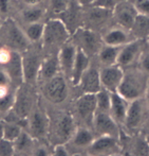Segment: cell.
I'll list each match as a JSON object with an SVG mask.
<instances>
[{
  "label": "cell",
  "mask_w": 149,
  "mask_h": 156,
  "mask_svg": "<svg viewBox=\"0 0 149 156\" xmlns=\"http://www.w3.org/2000/svg\"><path fill=\"white\" fill-rule=\"evenodd\" d=\"M147 84L148 81L146 78H144V72H124V78L117 91L130 102L143 97L147 88Z\"/></svg>",
  "instance_id": "6da1fadb"
},
{
  "label": "cell",
  "mask_w": 149,
  "mask_h": 156,
  "mask_svg": "<svg viewBox=\"0 0 149 156\" xmlns=\"http://www.w3.org/2000/svg\"><path fill=\"white\" fill-rule=\"evenodd\" d=\"M69 29L60 19L49 20L43 27L42 39L47 45H59L68 41L70 36Z\"/></svg>",
  "instance_id": "7a4b0ae2"
},
{
  "label": "cell",
  "mask_w": 149,
  "mask_h": 156,
  "mask_svg": "<svg viewBox=\"0 0 149 156\" xmlns=\"http://www.w3.org/2000/svg\"><path fill=\"white\" fill-rule=\"evenodd\" d=\"M100 76L102 87L113 93V91L117 90L120 82L124 78V70L119 64L105 66L102 71H100Z\"/></svg>",
  "instance_id": "3957f363"
},
{
  "label": "cell",
  "mask_w": 149,
  "mask_h": 156,
  "mask_svg": "<svg viewBox=\"0 0 149 156\" xmlns=\"http://www.w3.org/2000/svg\"><path fill=\"white\" fill-rule=\"evenodd\" d=\"M112 12L114 15L115 21L119 23L120 27L131 30L137 16V12L132 2L120 1L115 4Z\"/></svg>",
  "instance_id": "277c9868"
},
{
  "label": "cell",
  "mask_w": 149,
  "mask_h": 156,
  "mask_svg": "<svg viewBox=\"0 0 149 156\" xmlns=\"http://www.w3.org/2000/svg\"><path fill=\"white\" fill-rule=\"evenodd\" d=\"M145 106L146 103H144L143 98L130 101L128 109H127L126 118L124 121V124L128 129H134L142 124L144 115H145Z\"/></svg>",
  "instance_id": "5b68a950"
},
{
  "label": "cell",
  "mask_w": 149,
  "mask_h": 156,
  "mask_svg": "<svg viewBox=\"0 0 149 156\" xmlns=\"http://www.w3.org/2000/svg\"><path fill=\"white\" fill-rule=\"evenodd\" d=\"M45 94L50 101L54 103H60L67 97V84L63 76L56 74L50 79L45 88Z\"/></svg>",
  "instance_id": "8992f818"
},
{
  "label": "cell",
  "mask_w": 149,
  "mask_h": 156,
  "mask_svg": "<svg viewBox=\"0 0 149 156\" xmlns=\"http://www.w3.org/2000/svg\"><path fill=\"white\" fill-rule=\"evenodd\" d=\"M93 124L95 131L100 135H109L117 137L119 134L117 123L114 121L109 113L96 112L93 117Z\"/></svg>",
  "instance_id": "52a82bcc"
},
{
  "label": "cell",
  "mask_w": 149,
  "mask_h": 156,
  "mask_svg": "<svg viewBox=\"0 0 149 156\" xmlns=\"http://www.w3.org/2000/svg\"><path fill=\"white\" fill-rule=\"evenodd\" d=\"M6 73L10 81H12L16 86L21 85L25 81L23 79V68H22V56L17 51H12L8 53L6 60Z\"/></svg>",
  "instance_id": "ba28073f"
},
{
  "label": "cell",
  "mask_w": 149,
  "mask_h": 156,
  "mask_svg": "<svg viewBox=\"0 0 149 156\" xmlns=\"http://www.w3.org/2000/svg\"><path fill=\"white\" fill-rule=\"evenodd\" d=\"M78 85L84 94H96L102 88L100 71L96 68L89 66L86 71L83 73Z\"/></svg>",
  "instance_id": "9c48e42d"
},
{
  "label": "cell",
  "mask_w": 149,
  "mask_h": 156,
  "mask_svg": "<svg viewBox=\"0 0 149 156\" xmlns=\"http://www.w3.org/2000/svg\"><path fill=\"white\" fill-rule=\"evenodd\" d=\"M129 103L130 102L126 100L124 97L120 96L117 91L111 93V103L109 114L117 124H124Z\"/></svg>",
  "instance_id": "30bf717a"
},
{
  "label": "cell",
  "mask_w": 149,
  "mask_h": 156,
  "mask_svg": "<svg viewBox=\"0 0 149 156\" xmlns=\"http://www.w3.org/2000/svg\"><path fill=\"white\" fill-rule=\"evenodd\" d=\"M76 48L77 47H75L74 44L70 43V41H66L65 44H63L59 54H58L60 70L68 76L72 74L76 56Z\"/></svg>",
  "instance_id": "8fae6325"
},
{
  "label": "cell",
  "mask_w": 149,
  "mask_h": 156,
  "mask_svg": "<svg viewBox=\"0 0 149 156\" xmlns=\"http://www.w3.org/2000/svg\"><path fill=\"white\" fill-rule=\"evenodd\" d=\"M76 111L78 115L86 120H93L96 113V97L95 94H84L76 101Z\"/></svg>",
  "instance_id": "7c38bea8"
},
{
  "label": "cell",
  "mask_w": 149,
  "mask_h": 156,
  "mask_svg": "<svg viewBox=\"0 0 149 156\" xmlns=\"http://www.w3.org/2000/svg\"><path fill=\"white\" fill-rule=\"evenodd\" d=\"M117 150V139L114 136L100 135L97 139H94L89 146V151L92 154H110Z\"/></svg>",
  "instance_id": "4fadbf2b"
},
{
  "label": "cell",
  "mask_w": 149,
  "mask_h": 156,
  "mask_svg": "<svg viewBox=\"0 0 149 156\" xmlns=\"http://www.w3.org/2000/svg\"><path fill=\"white\" fill-rule=\"evenodd\" d=\"M140 50H141V44L140 39H133L128 44L122 46L120 51L117 58V64L123 66H129L135 61V58L140 56Z\"/></svg>",
  "instance_id": "5bb4252c"
},
{
  "label": "cell",
  "mask_w": 149,
  "mask_h": 156,
  "mask_svg": "<svg viewBox=\"0 0 149 156\" xmlns=\"http://www.w3.org/2000/svg\"><path fill=\"white\" fill-rule=\"evenodd\" d=\"M128 29H125L123 27L114 28L110 30L108 33L104 35V43L106 45L110 46H124L128 44L129 41H133L132 35L128 32Z\"/></svg>",
  "instance_id": "9a60e30c"
},
{
  "label": "cell",
  "mask_w": 149,
  "mask_h": 156,
  "mask_svg": "<svg viewBox=\"0 0 149 156\" xmlns=\"http://www.w3.org/2000/svg\"><path fill=\"white\" fill-rule=\"evenodd\" d=\"M88 67H89L88 54L82 48L77 47L76 48L75 62H74L73 70H72V74H71L72 83L74 85H78V82H80L83 73L86 71Z\"/></svg>",
  "instance_id": "2e32d148"
},
{
  "label": "cell",
  "mask_w": 149,
  "mask_h": 156,
  "mask_svg": "<svg viewBox=\"0 0 149 156\" xmlns=\"http://www.w3.org/2000/svg\"><path fill=\"white\" fill-rule=\"evenodd\" d=\"M40 62L38 56L33 54H27L22 56V68H23V79L25 81L31 82L36 76H38V72L40 69Z\"/></svg>",
  "instance_id": "e0dca14e"
},
{
  "label": "cell",
  "mask_w": 149,
  "mask_h": 156,
  "mask_svg": "<svg viewBox=\"0 0 149 156\" xmlns=\"http://www.w3.org/2000/svg\"><path fill=\"white\" fill-rule=\"evenodd\" d=\"M6 38L10 45L15 49H25L29 44V38L25 35L15 23H11L8 26Z\"/></svg>",
  "instance_id": "ac0fdd59"
},
{
  "label": "cell",
  "mask_w": 149,
  "mask_h": 156,
  "mask_svg": "<svg viewBox=\"0 0 149 156\" xmlns=\"http://www.w3.org/2000/svg\"><path fill=\"white\" fill-rule=\"evenodd\" d=\"M76 36L80 41V48H82L86 53L95 52L98 49V39L92 31L87 29H80L76 32Z\"/></svg>",
  "instance_id": "d6986e66"
},
{
  "label": "cell",
  "mask_w": 149,
  "mask_h": 156,
  "mask_svg": "<svg viewBox=\"0 0 149 156\" xmlns=\"http://www.w3.org/2000/svg\"><path fill=\"white\" fill-rule=\"evenodd\" d=\"M59 67V61L58 56H50L48 60L40 65V69L38 72V76L42 80H50L57 74Z\"/></svg>",
  "instance_id": "ffe728a7"
},
{
  "label": "cell",
  "mask_w": 149,
  "mask_h": 156,
  "mask_svg": "<svg viewBox=\"0 0 149 156\" xmlns=\"http://www.w3.org/2000/svg\"><path fill=\"white\" fill-rule=\"evenodd\" d=\"M122 46H110L106 45L100 50V60L105 66L117 64V58Z\"/></svg>",
  "instance_id": "44dd1931"
},
{
  "label": "cell",
  "mask_w": 149,
  "mask_h": 156,
  "mask_svg": "<svg viewBox=\"0 0 149 156\" xmlns=\"http://www.w3.org/2000/svg\"><path fill=\"white\" fill-rule=\"evenodd\" d=\"M131 31L137 38H144L149 35V17L137 14Z\"/></svg>",
  "instance_id": "7402d4cb"
},
{
  "label": "cell",
  "mask_w": 149,
  "mask_h": 156,
  "mask_svg": "<svg viewBox=\"0 0 149 156\" xmlns=\"http://www.w3.org/2000/svg\"><path fill=\"white\" fill-rule=\"evenodd\" d=\"M74 132V122L70 115H65L60 119L57 126V135L60 139L67 140L73 136Z\"/></svg>",
  "instance_id": "603a6c76"
},
{
  "label": "cell",
  "mask_w": 149,
  "mask_h": 156,
  "mask_svg": "<svg viewBox=\"0 0 149 156\" xmlns=\"http://www.w3.org/2000/svg\"><path fill=\"white\" fill-rule=\"evenodd\" d=\"M96 97V112H103V113H109L111 103V91L108 89L102 88L95 94Z\"/></svg>",
  "instance_id": "cb8c5ba5"
},
{
  "label": "cell",
  "mask_w": 149,
  "mask_h": 156,
  "mask_svg": "<svg viewBox=\"0 0 149 156\" xmlns=\"http://www.w3.org/2000/svg\"><path fill=\"white\" fill-rule=\"evenodd\" d=\"M94 136L88 129L80 127L76 129L75 134H73V142L76 147H89L93 142Z\"/></svg>",
  "instance_id": "d4e9b609"
},
{
  "label": "cell",
  "mask_w": 149,
  "mask_h": 156,
  "mask_svg": "<svg viewBox=\"0 0 149 156\" xmlns=\"http://www.w3.org/2000/svg\"><path fill=\"white\" fill-rule=\"evenodd\" d=\"M31 131L35 136H43L47 131V121L45 116L41 113L37 112L33 115L32 121H31Z\"/></svg>",
  "instance_id": "484cf974"
},
{
  "label": "cell",
  "mask_w": 149,
  "mask_h": 156,
  "mask_svg": "<svg viewBox=\"0 0 149 156\" xmlns=\"http://www.w3.org/2000/svg\"><path fill=\"white\" fill-rule=\"evenodd\" d=\"M112 10H107V9L96 8V6H91V10L88 13V17L91 23H104L108 18L109 14H111Z\"/></svg>",
  "instance_id": "4316f807"
},
{
  "label": "cell",
  "mask_w": 149,
  "mask_h": 156,
  "mask_svg": "<svg viewBox=\"0 0 149 156\" xmlns=\"http://www.w3.org/2000/svg\"><path fill=\"white\" fill-rule=\"evenodd\" d=\"M13 142H14L15 152H25L32 146V139H31L30 135L22 131Z\"/></svg>",
  "instance_id": "83f0119b"
},
{
  "label": "cell",
  "mask_w": 149,
  "mask_h": 156,
  "mask_svg": "<svg viewBox=\"0 0 149 156\" xmlns=\"http://www.w3.org/2000/svg\"><path fill=\"white\" fill-rule=\"evenodd\" d=\"M43 27H45V25H42V23H31L29 27H28L25 35H27V37L30 41H38L39 39L42 38Z\"/></svg>",
  "instance_id": "f1b7e54d"
},
{
  "label": "cell",
  "mask_w": 149,
  "mask_h": 156,
  "mask_svg": "<svg viewBox=\"0 0 149 156\" xmlns=\"http://www.w3.org/2000/svg\"><path fill=\"white\" fill-rule=\"evenodd\" d=\"M21 127L17 124H4V131H3V138L8 139L11 141H14L19 134L21 133Z\"/></svg>",
  "instance_id": "f546056e"
},
{
  "label": "cell",
  "mask_w": 149,
  "mask_h": 156,
  "mask_svg": "<svg viewBox=\"0 0 149 156\" xmlns=\"http://www.w3.org/2000/svg\"><path fill=\"white\" fill-rule=\"evenodd\" d=\"M23 19L30 23H38V20L42 16V10L39 8H31L23 12Z\"/></svg>",
  "instance_id": "4dcf8cb0"
},
{
  "label": "cell",
  "mask_w": 149,
  "mask_h": 156,
  "mask_svg": "<svg viewBox=\"0 0 149 156\" xmlns=\"http://www.w3.org/2000/svg\"><path fill=\"white\" fill-rule=\"evenodd\" d=\"M15 154L14 142L5 138L0 139V156H11Z\"/></svg>",
  "instance_id": "1f68e13d"
},
{
  "label": "cell",
  "mask_w": 149,
  "mask_h": 156,
  "mask_svg": "<svg viewBox=\"0 0 149 156\" xmlns=\"http://www.w3.org/2000/svg\"><path fill=\"white\" fill-rule=\"evenodd\" d=\"M133 150L137 155H149V144L145 138H139L135 140Z\"/></svg>",
  "instance_id": "d6a6232c"
},
{
  "label": "cell",
  "mask_w": 149,
  "mask_h": 156,
  "mask_svg": "<svg viewBox=\"0 0 149 156\" xmlns=\"http://www.w3.org/2000/svg\"><path fill=\"white\" fill-rule=\"evenodd\" d=\"M14 97L11 94H0V111L5 112L8 111L14 105Z\"/></svg>",
  "instance_id": "836d02e7"
},
{
  "label": "cell",
  "mask_w": 149,
  "mask_h": 156,
  "mask_svg": "<svg viewBox=\"0 0 149 156\" xmlns=\"http://www.w3.org/2000/svg\"><path fill=\"white\" fill-rule=\"evenodd\" d=\"M50 5L54 13L63 14L69 8V0H50Z\"/></svg>",
  "instance_id": "e575fe53"
},
{
  "label": "cell",
  "mask_w": 149,
  "mask_h": 156,
  "mask_svg": "<svg viewBox=\"0 0 149 156\" xmlns=\"http://www.w3.org/2000/svg\"><path fill=\"white\" fill-rule=\"evenodd\" d=\"M132 3L137 14L149 17V0H133Z\"/></svg>",
  "instance_id": "d590c367"
},
{
  "label": "cell",
  "mask_w": 149,
  "mask_h": 156,
  "mask_svg": "<svg viewBox=\"0 0 149 156\" xmlns=\"http://www.w3.org/2000/svg\"><path fill=\"white\" fill-rule=\"evenodd\" d=\"M115 4H117V0H93L91 2V6L107 9V10H113Z\"/></svg>",
  "instance_id": "8d00e7d4"
},
{
  "label": "cell",
  "mask_w": 149,
  "mask_h": 156,
  "mask_svg": "<svg viewBox=\"0 0 149 156\" xmlns=\"http://www.w3.org/2000/svg\"><path fill=\"white\" fill-rule=\"evenodd\" d=\"M141 68L146 73H149V53L141 55Z\"/></svg>",
  "instance_id": "74e56055"
},
{
  "label": "cell",
  "mask_w": 149,
  "mask_h": 156,
  "mask_svg": "<svg viewBox=\"0 0 149 156\" xmlns=\"http://www.w3.org/2000/svg\"><path fill=\"white\" fill-rule=\"evenodd\" d=\"M68 154H69V152L63 144H57L54 149V155L56 156H67Z\"/></svg>",
  "instance_id": "f35d334b"
},
{
  "label": "cell",
  "mask_w": 149,
  "mask_h": 156,
  "mask_svg": "<svg viewBox=\"0 0 149 156\" xmlns=\"http://www.w3.org/2000/svg\"><path fill=\"white\" fill-rule=\"evenodd\" d=\"M8 81H10V78H8V73L0 71V86H5L8 83Z\"/></svg>",
  "instance_id": "ab89813d"
},
{
  "label": "cell",
  "mask_w": 149,
  "mask_h": 156,
  "mask_svg": "<svg viewBox=\"0 0 149 156\" xmlns=\"http://www.w3.org/2000/svg\"><path fill=\"white\" fill-rule=\"evenodd\" d=\"M8 10V0H0V12L5 13Z\"/></svg>",
  "instance_id": "60d3db41"
},
{
  "label": "cell",
  "mask_w": 149,
  "mask_h": 156,
  "mask_svg": "<svg viewBox=\"0 0 149 156\" xmlns=\"http://www.w3.org/2000/svg\"><path fill=\"white\" fill-rule=\"evenodd\" d=\"M145 97H146V105H147V108L149 109V83L147 84V88L145 91Z\"/></svg>",
  "instance_id": "b9f144b4"
},
{
  "label": "cell",
  "mask_w": 149,
  "mask_h": 156,
  "mask_svg": "<svg viewBox=\"0 0 149 156\" xmlns=\"http://www.w3.org/2000/svg\"><path fill=\"white\" fill-rule=\"evenodd\" d=\"M4 124H5V122H3V121H1V120H0V139H1V138H3Z\"/></svg>",
  "instance_id": "7bdbcfd3"
},
{
  "label": "cell",
  "mask_w": 149,
  "mask_h": 156,
  "mask_svg": "<svg viewBox=\"0 0 149 156\" xmlns=\"http://www.w3.org/2000/svg\"><path fill=\"white\" fill-rule=\"evenodd\" d=\"M23 1H25V3H28V4H31V5H35V4L39 3L41 0H23Z\"/></svg>",
  "instance_id": "ee69618b"
},
{
  "label": "cell",
  "mask_w": 149,
  "mask_h": 156,
  "mask_svg": "<svg viewBox=\"0 0 149 156\" xmlns=\"http://www.w3.org/2000/svg\"><path fill=\"white\" fill-rule=\"evenodd\" d=\"M48 153L46 152L45 149H38V150H36V152H35V155H47Z\"/></svg>",
  "instance_id": "f6af8a7d"
},
{
  "label": "cell",
  "mask_w": 149,
  "mask_h": 156,
  "mask_svg": "<svg viewBox=\"0 0 149 156\" xmlns=\"http://www.w3.org/2000/svg\"><path fill=\"white\" fill-rule=\"evenodd\" d=\"M144 138L147 140V142L149 144V123L147 124V126H146V129H145V135H144Z\"/></svg>",
  "instance_id": "bcb514c9"
},
{
  "label": "cell",
  "mask_w": 149,
  "mask_h": 156,
  "mask_svg": "<svg viewBox=\"0 0 149 156\" xmlns=\"http://www.w3.org/2000/svg\"><path fill=\"white\" fill-rule=\"evenodd\" d=\"M92 1H93V0H78V2H80V4H91Z\"/></svg>",
  "instance_id": "7dc6e473"
},
{
  "label": "cell",
  "mask_w": 149,
  "mask_h": 156,
  "mask_svg": "<svg viewBox=\"0 0 149 156\" xmlns=\"http://www.w3.org/2000/svg\"><path fill=\"white\" fill-rule=\"evenodd\" d=\"M147 39H148V44H149V35H148V36H147Z\"/></svg>",
  "instance_id": "c3c4849f"
}]
</instances>
